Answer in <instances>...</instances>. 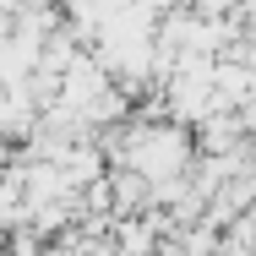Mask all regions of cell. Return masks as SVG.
<instances>
[{
    "label": "cell",
    "instance_id": "obj_1",
    "mask_svg": "<svg viewBox=\"0 0 256 256\" xmlns=\"http://www.w3.org/2000/svg\"><path fill=\"white\" fill-rule=\"evenodd\" d=\"M136 6H142V11H153V6H174V0H136Z\"/></svg>",
    "mask_w": 256,
    "mask_h": 256
},
{
    "label": "cell",
    "instance_id": "obj_2",
    "mask_svg": "<svg viewBox=\"0 0 256 256\" xmlns=\"http://www.w3.org/2000/svg\"><path fill=\"white\" fill-rule=\"evenodd\" d=\"M246 126H256V104H246Z\"/></svg>",
    "mask_w": 256,
    "mask_h": 256
}]
</instances>
